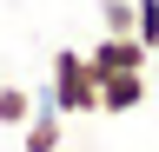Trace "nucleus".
Returning <instances> with one entry per match:
<instances>
[{"instance_id": "obj_3", "label": "nucleus", "mask_w": 159, "mask_h": 152, "mask_svg": "<svg viewBox=\"0 0 159 152\" xmlns=\"http://www.w3.org/2000/svg\"><path fill=\"white\" fill-rule=\"evenodd\" d=\"M20 145H27V152H60V145H66V112L47 106V99H33L27 126H20Z\"/></svg>"}, {"instance_id": "obj_2", "label": "nucleus", "mask_w": 159, "mask_h": 152, "mask_svg": "<svg viewBox=\"0 0 159 152\" xmlns=\"http://www.w3.org/2000/svg\"><path fill=\"white\" fill-rule=\"evenodd\" d=\"M86 60H93V73H146L152 53L139 46V33H99L86 46Z\"/></svg>"}, {"instance_id": "obj_1", "label": "nucleus", "mask_w": 159, "mask_h": 152, "mask_svg": "<svg viewBox=\"0 0 159 152\" xmlns=\"http://www.w3.org/2000/svg\"><path fill=\"white\" fill-rule=\"evenodd\" d=\"M47 106H60L73 119V112H99V73L80 46H60L53 66H47Z\"/></svg>"}, {"instance_id": "obj_4", "label": "nucleus", "mask_w": 159, "mask_h": 152, "mask_svg": "<svg viewBox=\"0 0 159 152\" xmlns=\"http://www.w3.org/2000/svg\"><path fill=\"white\" fill-rule=\"evenodd\" d=\"M139 106H146V73H99V112L126 119Z\"/></svg>"}, {"instance_id": "obj_5", "label": "nucleus", "mask_w": 159, "mask_h": 152, "mask_svg": "<svg viewBox=\"0 0 159 152\" xmlns=\"http://www.w3.org/2000/svg\"><path fill=\"white\" fill-rule=\"evenodd\" d=\"M27 112H33V93L27 86H13V80H0V126H27Z\"/></svg>"}, {"instance_id": "obj_7", "label": "nucleus", "mask_w": 159, "mask_h": 152, "mask_svg": "<svg viewBox=\"0 0 159 152\" xmlns=\"http://www.w3.org/2000/svg\"><path fill=\"white\" fill-rule=\"evenodd\" d=\"M99 27L106 33H133V0H99Z\"/></svg>"}, {"instance_id": "obj_6", "label": "nucleus", "mask_w": 159, "mask_h": 152, "mask_svg": "<svg viewBox=\"0 0 159 152\" xmlns=\"http://www.w3.org/2000/svg\"><path fill=\"white\" fill-rule=\"evenodd\" d=\"M133 33L146 53H159V0H133Z\"/></svg>"}]
</instances>
